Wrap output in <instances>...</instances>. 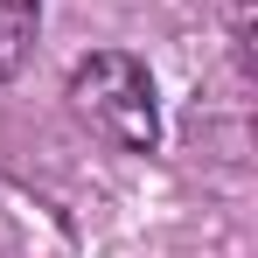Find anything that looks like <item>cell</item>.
Masks as SVG:
<instances>
[{
	"label": "cell",
	"instance_id": "obj_1",
	"mask_svg": "<svg viewBox=\"0 0 258 258\" xmlns=\"http://www.w3.org/2000/svg\"><path fill=\"white\" fill-rule=\"evenodd\" d=\"M70 112L84 119L98 140L126 147V154H147L161 140V105H154V77L147 63L126 56V49H98L70 70Z\"/></svg>",
	"mask_w": 258,
	"mask_h": 258
},
{
	"label": "cell",
	"instance_id": "obj_2",
	"mask_svg": "<svg viewBox=\"0 0 258 258\" xmlns=\"http://www.w3.org/2000/svg\"><path fill=\"white\" fill-rule=\"evenodd\" d=\"M35 28H42V0H0V77H14L28 63Z\"/></svg>",
	"mask_w": 258,
	"mask_h": 258
}]
</instances>
